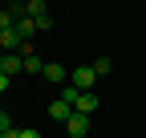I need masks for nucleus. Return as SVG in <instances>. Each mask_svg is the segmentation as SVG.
<instances>
[{"label":"nucleus","mask_w":146,"mask_h":138,"mask_svg":"<svg viewBox=\"0 0 146 138\" xmlns=\"http://www.w3.org/2000/svg\"><path fill=\"white\" fill-rule=\"evenodd\" d=\"M94 81H98L94 65H81V69H73V73H69V85H73V90H81V94H94Z\"/></svg>","instance_id":"f257e3e1"},{"label":"nucleus","mask_w":146,"mask_h":138,"mask_svg":"<svg viewBox=\"0 0 146 138\" xmlns=\"http://www.w3.org/2000/svg\"><path fill=\"white\" fill-rule=\"evenodd\" d=\"M65 130H69V138H85L89 134V118L85 114H73L69 122H65Z\"/></svg>","instance_id":"f03ea898"},{"label":"nucleus","mask_w":146,"mask_h":138,"mask_svg":"<svg viewBox=\"0 0 146 138\" xmlns=\"http://www.w3.org/2000/svg\"><path fill=\"white\" fill-rule=\"evenodd\" d=\"M21 69H25L21 53H4V57H0V73H4V77H12V73H21Z\"/></svg>","instance_id":"7ed1b4c3"},{"label":"nucleus","mask_w":146,"mask_h":138,"mask_svg":"<svg viewBox=\"0 0 146 138\" xmlns=\"http://www.w3.org/2000/svg\"><path fill=\"white\" fill-rule=\"evenodd\" d=\"M45 77H49L53 85H69V69L57 65V61H49V65H45Z\"/></svg>","instance_id":"20e7f679"},{"label":"nucleus","mask_w":146,"mask_h":138,"mask_svg":"<svg viewBox=\"0 0 146 138\" xmlns=\"http://www.w3.org/2000/svg\"><path fill=\"white\" fill-rule=\"evenodd\" d=\"M49 118H53V122H69V118H73V106H69V102H53V106H49Z\"/></svg>","instance_id":"39448f33"},{"label":"nucleus","mask_w":146,"mask_h":138,"mask_svg":"<svg viewBox=\"0 0 146 138\" xmlns=\"http://www.w3.org/2000/svg\"><path fill=\"white\" fill-rule=\"evenodd\" d=\"M94 110H98V98H94V94H81L77 102H73V114H85V118H89Z\"/></svg>","instance_id":"423d86ee"},{"label":"nucleus","mask_w":146,"mask_h":138,"mask_svg":"<svg viewBox=\"0 0 146 138\" xmlns=\"http://www.w3.org/2000/svg\"><path fill=\"white\" fill-rule=\"evenodd\" d=\"M16 33H21V41H29L36 33V21H33V16H21V21H16Z\"/></svg>","instance_id":"0eeeda50"},{"label":"nucleus","mask_w":146,"mask_h":138,"mask_svg":"<svg viewBox=\"0 0 146 138\" xmlns=\"http://www.w3.org/2000/svg\"><path fill=\"white\" fill-rule=\"evenodd\" d=\"M21 61H25V73H41L45 77V61L41 57H21Z\"/></svg>","instance_id":"6e6552de"},{"label":"nucleus","mask_w":146,"mask_h":138,"mask_svg":"<svg viewBox=\"0 0 146 138\" xmlns=\"http://www.w3.org/2000/svg\"><path fill=\"white\" fill-rule=\"evenodd\" d=\"M77 98H81V90H73V85H61V102H69V106H73Z\"/></svg>","instance_id":"1a4fd4ad"},{"label":"nucleus","mask_w":146,"mask_h":138,"mask_svg":"<svg viewBox=\"0 0 146 138\" xmlns=\"http://www.w3.org/2000/svg\"><path fill=\"white\" fill-rule=\"evenodd\" d=\"M110 69H114V65H110V57H98V61H94V73H98V77L110 73Z\"/></svg>","instance_id":"9d476101"},{"label":"nucleus","mask_w":146,"mask_h":138,"mask_svg":"<svg viewBox=\"0 0 146 138\" xmlns=\"http://www.w3.org/2000/svg\"><path fill=\"white\" fill-rule=\"evenodd\" d=\"M0 138H21V130H16V126H12V130H4V134H0Z\"/></svg>","instance_id":"9b49d317"},{"label":"nucleus","mask_w":146,"mask_h":138,"mask_svg":"<svg viewBox=\"0 0 146 138\" xmlns=\"http://www.w3.org/2000/svg\"><path fill=\"white\" fill-rule=\"evenodd\" d=\"M21 138H41V130H21Z\"/></svg>","instance_id":"f8f14e48"},{"label":"nucleus","mask_w":146,"mask_h":138,"mask_svg":"<svg viewBox=\"0 0 146 138\" xmlns=\"http://www.w3.org/2000/svg\"><path fill=\"white\" fill-rule=\"evenodd\" d=\"M4 90H8V77H4V73H0V94H4Z\"/></svg>","instance_id":"ddd939ff"},{"label":"nucleus","mask_w":146,"mask_h":138,"mask_svg":"<svg viewBox=\"0 0 146 138\" xmlns=\"http://www.w3.org/2000/svg\"><path fill=\"white\" fill-rule=\"evenodd\" d=\"M0 33H4V29H0Z\"/></svg>","instance_id":"4468645a"},{"label":"nucleus","mask_w":146,"mask_h":138,"mask_svg":"<svg viewBox=\"0 0 146 138\" xmlns=\"http://www.w3.org/2000/svg\"><path fill=\"white\" fill-rule=\"evenodd\" d=\"M0 57H4V53H0Z\"/></svg>","instance_id":"2eb2a0df"}]
</instances>
